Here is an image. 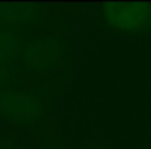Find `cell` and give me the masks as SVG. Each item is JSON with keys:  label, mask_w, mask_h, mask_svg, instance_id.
Here are the masks:
<instances>
[{"label": "cell", "mask_w": 151, "mask_h": 149, "mask_svg": "<svg viewBox=\"0 0 151 149\" xmlns=\"http://www.w3.org/2000/svg\"><path fill=\"white\" fill-rule=\"evenodd\" d=\"M64 53L66 47L58 37L48 32H39L27 40L15 66L23 67L27 72L45 76L63 66Z\"/></svg>", "instance_id": "obj_1"}, {"label": "cell", "mask_w": 151, "mask_h": 149, "mask_svg": "<svg viewBox=\"0 0 151 149\" xmlns=\"http://www.w3.org/2000/svg\"><path fill=\"white\" fill-rule=\"evenodd\" d=\"M47 104L37 95L21 90L0 91V119L13 125H29L39 122L45 114Z\"/></svg>", "instance_id": "obj_2"}, {"label": "cell", "mask_w": 151, "mask_h": 149, "mask_svg": "<svg viewBox=\"0 0 151 149\" xmlns=\"http://www.w3.org/2000/svg\"><path fill=\"white\" fill-rule=\"evenodd\" d=\"M101 23L122 32L151 31V3H105Z\"/></svg>", "instance_id": "obj_3"}, {"label": "cell", "mask_w": 151, "mask_h": 149, "mask_svg": "<svg viewBox=\"0 0 151 149\" xmlns=\"http://www.w3.org/2000/svg\"><path fill=\"white\" fill-rule=\"evenodd\" d=\"M50 19L42 6L31 3H0V23L5 26H35Z\"/></svg>", "instance_id": "obj_4"}, {"label": "cell", "mask_w": 151, "mask_h": 149, "mask_svg": "<svg viewBox=\"0 0 151 149\" xmlns=\"http://www.w3.org/2000/svg\"><path fill=\"white\" fill-rule=\"evenodd\" d=\"M29 38L31 27L27 26H0V66L16 64Z\"/></svg>", "instance_id": "obj_5"}, {"label": "cell", "mask_w": 151, "mask_h": 149, "mask_svg": "<svg viewBox=\"0 0 151 149\" xmlns=\"http://www.w3.org/2000/svg\"><path fill=\"white\" fill-rule=\"evenodd\" d=\"M13 77H15V72H13V71L6 69L5 66H0V91L12 90V88H10V83H12Z\"/></svg>", "instance_id": "obj_6"}, {"label": "cell", "mask_w": 151, "mask_h": 149, "mask_svg": "<svg viewBox=\"0 0 151 149\" xmlns=\"http://www.w3.org/2000/svg\"><path fill=\"white\" fill-rule=\"evenodd\" d=\"M40 149H60L58 146H56L53 141H50V140H42V146Z\"/></svg>", "instance_id": "obj_7"}, {"label": "cell", "mask_w": 151, "mask_h": 149, "mask_svg": "<svg viewBox=\"0 0 151 149\" xmlns=\"http://www.w3.org/2000/svg\"><path fill=\"white\" fill-rule=\"evenodd\" d=\"M0 149H13V148H0Z\"/></svg>", "instance_id": "obj_8"}]
</instances>
